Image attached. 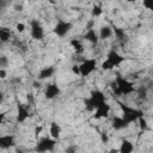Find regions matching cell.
<instances>
[{"instance_id": "1", "label": "cell", "mask_w": 153, "mask_h": 153, "mask_svg": "<svg viewBox=\"0 0 153 153\" xmlns=\"http://www.w3.org/2000/svg\"><path fill=\"white\" fill-rule=\"evenodd\" d=\"M105 102H106V97L103 91L92 90L90 96L84 100V104H85V109L87 111H94V109H97L99 105H102Z\"/></svg>"}, {"instance_id": "2", "label": "cell", "mask_w": 153, "mask_h": 153, "mask_svg": "<svg viewBox=\"0 0 153 153\" xmlns=\"http://www.w3.org/2000/svg\"><path fill=\"white\" fill-rule=\"evenodd\" d=\"M124 61H126V57L122 56L118 51H116V50L112 49V50H110L106 54V59H105V61L102 62L100 68L103 71H111V69L121 66Z\"/></svg>"}, {"instance_id": "3", "label": "cell", "mask_w": 153, "mask_h": 153, "mask_svg": "<svg viewBox=\"0 0 153 153\" xmlns=\"http://www.w3.org/2000/svg\"><path fill=\"white\" fill-rule=\"evenodd\" d=\"M118 105H120V109L122 111V118L128 123H133V122H136L141 116H143V112L142 110L137 109V108H134V106H130L128 104H124L122 102H118Z\"/></svg>"}, {"instance_id": "4", "label": "cell", "mask_w": 153, "mask_h": 153, "mask_svg": "<svg viewBox=\"0 0 153 153\" xmlns=\"http://www.w3.org/2000/svg\"><path fill=\"white\" fill-rule=\"evenodd\" d=\"M114 81H115V85H116V88H117L120 96H128V94H131L135 92L134 84L131 81H129L128 79H126L123 76H117Z\"/></svg>"}, {"instance_id": "5", "label": "cell", "mask_w": 153, "mask_h": 153, "mask_svg": "<svg viewBox=\"0 0 153 153\" xmlns=\"http://www.w3.org/2000/svg\"><path fill=\"white\" fill-rule=\"evenodd\" d=\"M55 146H56V140L51 139L50 136H44L37 141L35 146V151L37 153H48V152H53L55 149Z\"/></svg>"}, {"instance_id": "6", "label": "cell", "mask_w": 153, "mask_h": 153, "mask_svg": "<svg viewBox=\"0 0 153 153\" xmlns=\"http://www.w3.org/2000/svg\"><path fill=\"white\" fill-rule=\"evenodd\" d=\"M79 69H80V76H82V78L88 76L90 74H92L97 69V60L93 57L85 59L79 65Z\"/></svg>"}, {"instance_id": "7", "label": "cell", "mask_w": 153, "mask_h": 153, "mask_svg": "<svg viewBox=\"0 0 153 153\" xmlns=\"http://www.w3.org/2000/svg\"><path fill=\"white\" fill-rule=\"evenodd\" d=\"M72 27H73V24H72L71 22L63 20V19H59L57 23H56L55 26H54V33H55L57 37L63 38V37H66V36L71 32Z\"/></svg>"}, {"instance_id": "8", "label": "cell", "mask_w": 153, "mask_h": 153, "mask_svg": "<svg viewBox=\"0 0 153 153\" xmlns=\"http://www.w3.org/2000/svg\"><path fill=\"white\" fill-rule=\"evenodd\" d=\"M30 35L35 41H41L44 38V29L37 19H32L30 22Z\"/></svg>"}, {"instance_id": "9", "label": "cell", "mask_w": 153, "mask_h": 153, "mask_svg": "<svg viewBox=\"0 0 153 153\" xmlns=\"http://www.w3.org/2000/svg\"><path fill=\"white\" fill-rule=\"evenodd\" d=\"M30 117V109L29 105L22 104L19 103L17 105V116H16V121L18 123H24L27 118Z\"/></svg>"}, {"instance_id": "10", "label": "cell", "mask_w": 153, "mask_h": 153, "mask_svg": "<svg viewBox=\"0 0 153 153\" xmlns=\"http://www.w3.org/2000/svg\"><path fill=\"white\" fill-rule=\"evenodd\" d=\"M60 93H61V90L57 86V84H55V82L48 84L45 86V88H44V97L47 99H49V100L55 99L57 96H60Z\"/></svg>"}, {"instance_id": "11", "label": "cell", "mask_w": 153, "mask_h": 153, "mask_svg": "<svg viewBox=\"0 0 153 153\" xmlns=\"http://www.w3.org/2000/svg\"><path fill=\"white\" fill-rule=\"evenodd\" d=\"M110 111H111V106L105 102L102 105H99L97 109H94V111H93V118H96V120L106 118L110 115Z\"/></svg>"}, {"instance_id": "12", "label": "cell", "mask_w": 153, "mask_h": 153, "mask_svg": "<svg viewBox=\"0 0 153 153\" xmlns=\"http://www.w3.org/2000/svg\"><path fill=\"white\" fill-rule=\"evenodd\" d=\"M16 145L13 135H0V148L1 149H10Z\"/></svg>"}, {"instance_id": "13", "label": "cell", "mask_w": 153, "mask_h": 153, "mask_svg": "<svg viewBox=\"0 0 153 153\" xmlns=\"http://www.w3.org/2000/svg\"><path fill=\"white\" fill-rule=\"evenodd\" d=\"M54 74H55V68L53 66H47V67H43L39 69L38 74H37V79L41 81L47 80V79H50Z\"/></svg>"}, {"instance_id": "14", "label": "cell", "mask_w": 153, "mask_h": 153, "mask_svg": "<svg viewBox=\"0 0 153 153\" xmlns=\"http://www.w3.org/2000/svg\"><path fill=\"white\" fill-rule=\"evenodd\" d=\"M84 38H85L87 42H90L92 45H97L98 42H99V37H98V33H97V31H96L94 27L86 30V32H85V35H84Z\"/></svg>"}, {"instance_id": "15", "label": "cell", "mask_w": 153, "mask_h": 153, "mask_svg": "<svg viewBox=\"0 0 153 153\" xmlns=\"http://www.w3.org/2000/svg\"><path fill=\"white\" fill-rule=\"evenodd\" d=\"M61 133H62V128L57 122H51L49 124V134L51 139L57 140L61 136Z\"/></svg>"}, {"instance_id": "16", "label": "cell", "mask_w": 153, "mask_h": 153, "mask_svg": "<svg viewBox=\"0 0 153 153\" xmlns=\"http://www.w3.org/2000/svg\"><path fill=\"white\" fill-rule=\"evenodd\" d=\"M117 149H118V153H133L134 152V143L128 139H123Z\"/></svg>"}, {"instance_id": "17", "label": "cell", "mask_w": 153, "mask_h": 153, "mask_svg": "<svg viewBox=\"0 0 153 153\" xmlns=\"http://www.w3.org/2000/svg\"><path fill=\"white\" fill-rule=\"evenodd\" d=\"M111 36H112V27H111V26H109V25H103V26H100L99 32H98L99 39L105 41V39L110 38Z\"/></svg>"}, {"instance_id": "18", "label": "cell", "mask_w": 153, "mask_h": 153, "mask_svg": "<svg viewBox=\"0 0 153 153\" xmlns=\"http://www.w3.org/2000/svg\"><path fill=\"white\" fill-rule=\"evenodd\" d=\"M128 126H129V124H128L121 116H115V117L112 118V128H114L115 130H123V129H126Z\"/></svg>"}, {"instance_id": "19", "label": "cell", "mask_w": 153, "mask_h": 153, "mask_svg": "<svg viewBox=\"0 0 153 153\" xmlns=\"http://www.w3.org/2000/svg\"><path fill=\"white\" fill-rule=\"evenodd\" d=\"M11 30L6 26H0V42L1 43H6L11 39Z\"/></svg>"}, {"instance_id": "20", "label": "cell", "mask_w": 153, "mask_h": 153, "mask_svg": "<svg viewBox=\"0 0 153 153\" xmlns=\"http://www.w3.org/2000/svg\"><path fill=\"white\" fill-rule=\"evenodd\" d=\"M69 44H71V47L73 48V50H74L76 54H81V53L84 51V44H82V42H81L80 39L73 38V39H71Z\"/></svg>"}, {"instance_id": "21", "label": "cell", "mask_w": 153, "mask_h": 153, "mask_svg": "<svg viewBox=\"0 0 153 153\" xmlns=\"http://www.w3.org/2000/svg\"><path fill=\"white\" fill-rule=\"evenodd\" d=\"M112 33H115L117 39H123L126 37V32H124V30L122 27H117V26L112 27Z\"/></svg>"}, {"instance_id": "22", "label": "cell", "mask_w": 153, "mask_h": 153, "mask_svg": "<svg viewBox=\"0 0 153 153\" xmlns=\"http://www.w3.org/2000/svg\"><path fill=\"white\" fill-rule=\"evenodd\" d=\"M102 13H103V8H102L99 5H93V6H92L91 16H92L93 18H97V17L102 16Z\"/></svg>"}, {"instance_id": "23", "label": "cell", "mask_w": 153, "mask_h": 153, "mask_svg": "<svg viewBox=\"0 0 153 153\" xmlns=\"http://www.w3.org/2000/svg\"><path fill=\"white\" fill-rule=\"evenodd\" d=\"M137 122H139V127H140L141 130H143V131L148 130L149 126H148V123H147V121H146V118H145L143 116H141V117L137 120Z\"/></svg>"}, {"instance_id": "24", "label": "cell", "mask_w": 153, "mask_h": 153, "mask_svg": "<svg viewBox=\"0 0 153 153\" xmlns=\"http://www.w3.org/2000/svg\"><path fill=\"white\" fill-rule=\"evenodd\" d=\"M8 63H10L8 57H7V56H5V55H1V56H0V68L5 69V68L8 66Z\"/></svg>"}, {"instance_id": "25", "label": "cell", "mask_w": 153, "mask_h": 153, "mask_svg": "<svg viewBox=\"0 0 153 153\" xmlns=\"http://www.w3.org/2000/svg\"><path fill=\"white\" fill-rule=\"evenodd\" d=\"M78 152V146L76 145H69L65 149V153H76Z\"/></svg>"}, {"instance_id": "26", "label": "cell", "mask_w": 153, "mask_h": 153, "mask_svg": "<svg viewBox=\"0 0 153 153\" xmlns=\"http://www.w3.org/2000/svg\"><path fill=\"white\" fill-rule=\"evenodd\" d=\"M25 29H26V25L24 23H17V25H16V31L17 32L22 33V32L25 31Z\"/></svg>"}, {"instance_id": "27", "label": "cell", "mask_w": 153, "mask_h": 153, "mask_svg": "<svg viewBox=\"0 0 153 153\" xmlns=\"http://www.w3.org/2000/svg\"><path fill=\"white\" fill-rule=\"evenodd\" d=\"M42 131H43V126H36L35 127V129H33V134H35V136L38 139V136L42 134Z\"/></svg>"}, {"instance_id": "28", "label": "cell", "mask_w": 153, "mask_h": 153, "mask_svg": "<svg viewBox=\"0 0 153 153\" xmlns=\"http://www.w3.org/2000/svg\"><path fill=\"white\" fill-rule=\"evenodd\" d=\"M26 100H27V105H32L33 103H35V96H33V93H27L26 94Z\"/></svg>"}, {"instance_id": "29", "label": "cell", "mask_w": 153, "mask_h": 153, "mask_svg": "<svg viewBox=\"0 0 153 153\" xmlns=\"http://www.w3.org/2000/svg\"><path fill=\"white\" fill-rule=\"evenodd\" d=\"M100 140H102L103 143H108L109 142V135H108V133H105V131L100 133Z\"/></svg>"}, {"instance_id": "30", "label": "cell", "mask_w": 153, "mask_h": 153, "mask_svg": "<svg viewBox=\"0 0 153 153\" xmlns=\"http://www.w3.org/2000/svg\"><path fill=\"white\" fill-rule=\"evenodd\" d=\"M71 69H72V73H73V74H75V75H80V69H79V65H76V63H75V65H73Z\"/></svg>"}, {"instance_id": "31", "label": "cell", "mask_w": 153, "mask_h": 153, "mask_svg": "<svg viewBox=\"0 0 153 153\" xmlns=\"http://www.w3.org/2000/svg\"><path fill=\"white\" fill-rule=\"evenodd\" d=\"M7 78V71L0 68V79H6Z\"/></svg>"}, {"instance_id": "32", "label": "cell", "mask_w": 153, "mask_h": 153, "mask_svg": "<svg viewBox=\"0 0 153 153\" xmlns=\"http://www.w3.org/2000/svg\"><path fill=\"white\" fill-rule=\"evenodd\" d=\"M5 116H6V112H0V126L4 123V121H5Z\"/></svg>"}, {"instance_id": "33", "label": "cell", "mask_w": 153, "mask_h": 153, "mask_svg": "<svg viewBox=\"0 0 153 153\" xmlns=\"http://www.w3.org/2000/svg\"><path fill=\"white\" fill-rule=\"evenodd\" d=\"M143 6L147 7L148 10H151V6H152V1H143Z\"/></svg>"}, {"instance_id": "34", "label": "cell", "mask_w": 153, "mask_h": 153, "mask_svg": "<svg viewBox=\"0 0 153 153\" xmlns=\"http://www.w3.org/2000/svg\"><path fill=\"white\" fill-rule=\"evenodd\" d=\"M4 99H5V94H4L2 91H0V104L4 102Z\"/></svg>"}, {"instance_id": "35", "label": "cell", "mask_w": 153, "mask_h": 153, "mask_svg": "<svg viewBox=\"0 0 153 153\" xmlns=\"http://www.w3.org/2000/svg\"><path fill=\"white\" fill-rule=\"evenodd\" d=\"M109 153H118V149H117V148H111V149L109 151Z\"/></svg>"}, {"instance_id": "36", "label": "cell", "mask_w": 153, "mask_h": 153, "mask_svg": "<svg viewBox=\"0 0 153 153\" xmlns=\"http://www.w3.org/2000/svg\"><path fill=\"white\" fill-rule=\"evenodd\" d=\"M17 153H24V152H23V151H18Z\"/></svg>"}]
</instances>
